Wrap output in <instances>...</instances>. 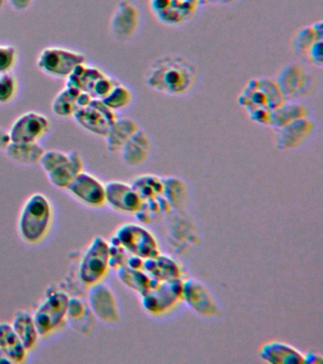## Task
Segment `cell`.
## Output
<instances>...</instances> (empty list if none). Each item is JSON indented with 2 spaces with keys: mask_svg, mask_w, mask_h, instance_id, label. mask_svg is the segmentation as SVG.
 Wrapping results in <instances>:
<instances>
[{
  "mask_svg": "<svg viewBox=\"0 0 323 364\" xmlns=\"http://www.w3.org/2000/svg\"><path fill=\"white\" fill-rule=\"evenodd\" d=\"M143 269L152 280L158 282L181 278V267L177 262L160 253L155 257L146 259Z\"/></svg>",
  "mask_w": 323,
  "mask_h": 364,
  "instance_id": "ffe728a7",
  "label": "cell"
},
{
  "mask_svg": "<svg viewBox=\"0 0 323 364\" xmlns=\"http://www.w3.org/2000/svg\"><path fill=\"white\" fill-rule=\"evenodd\" d=\"M12 364V361H11L10 358H8V355L5 354L1 349H0V364Z\"/></svg>",
  "mask_w": 323,
  "mask_h": 364,
  "instance_id": "7bdbcfd3",
  "label": "cell"
},
{
  "mask_svg": "<svg viewBox=\"0 0 323 364\" xmlns=\"http://www.w3.org/2000/svg\"><path fill=\"white\" fill-rule=\"evenodd\" d=\"M307 108L296 102H285L271 111L270 127L275 129L302 117L308 116Z\"/></svg>",
  "mask_w": 323,
  "mask_h": 364,
  "instance_id": "f1b7e54d",
  "label": "cell"
},
{
  "mask_svg": "<svg viewBox=\"0 0 323 364\" xmlns=\"http://www.w3.org/2000/svg\"><path fill=\"white\" fill-rule=\"evenodd\" d=\"M102 101L115 113L121 112L131 107L134 102V94L127 85L118 81L109 95Z\"/></svg>",
  "mask_w": 323,
  "mask_h": 364,
  "instance_id": "4dcf8cb0",
  "label": "cell"
},
{
  "mask_svg": "<svg viewBox=\"0 0 323 364\" xmlns=\"http://www.w3.org/2000/svg\"><path fill=\"white\" fill-rule=\"evenodd\" d=\"M11 8L16 11H25L29 10L33 5V0H7Z\"/></svg>",
  "mask_w": 323,
  "mask_h": 364,
  "instance_id": "f35d334b",
  "label": "cell"
},
{
  "mask_svg": "<svg viewBox=\"0 0 323 364\" xmlns=\"http://www.w3.org/2000/svg\"><path fill=\"white\" fill-rule=\"evenodd\" d=\"M182 279L158 282L153 280L150 289L141 295L144 311L152 316L166 314L181 301Z\"/></svg>",
  "mask_w": 323,
  "mask_h": 364,
  "instance_id": "8992f818",
  "label": "cell"
},
{
  "mask_svg": "<svg viewBox=\"0 0 323 364\" xmlns=\"http://www.w3.org/2000/svg\"><path fill=\"white\" fill-rule=\"evenodd\" d=\"M153 152V141L148 133L138 129L121 148L120 154L124 164L129 167L138 168L146 164Z\"/></svg>",
  "mask_w": 323,
  "mask_h": 364,
  "instance_id": "e0dca14e",
  "label": "cell"
},
{
  "mask_svg": "<svg viewBox=\"0 0 323 364\" xmlns=\"http://www.w3.org/2000/svg\"><path fill=\"white\" fill-rule=\"evenodd\" d=\"M181 301H185L192 311L202 317L215 318L220 315V306L214 295L197 279L188 278L182 280Z\"/></svg>",
  "mask_w": 323,
  "mask_h": 364,
  "instance_id": "8fae6325",
  "label": "cell"
},
{
  "mask_svg": "<svg viewBox=\"0 0 323 364\" xmlns=\"http://www.w3.org/2000/svg\"><path fill=\"white\" fill-rule=\"evenodd\" d=\"M140 129L138 122L128 117L117 118L106 136L107 150L120 153L124 144Z\"/></svg>",
  "mask_w": 323,
  "mask_h": 364,
  "instance_id": "cb8c5ba5",
  "label": "cell"
},
{
  "mask_svg": "<svg viewBox=\"0 0 323 364\" xmlns=\"http://www.w3.org/2000/svg\"><path fill=\"white\" fill-rule=\"evenodd\" d=\"M70 295L59 287H49L43 300L33 313L40 338L58 331L67 321V306Z\"/></svg>",
  "mask_w": 323,
  "mask_h": 364,
  "instance_id": "3957f363",
  "label": "cell"
},
{
  "mask_svg": "<svg viewBox=\"0 0 323 364\" xmlns=\"http://www.w3.org/2000/svg\"><path fill=\"white\" fill-rule=\"evenodd\" d=\"M5 4V0H0V13L4 10Z\"/></svg>",
  "mask_w": 323,
  "mask_h": 364,
  "instance_id": "ee69618b",
  "label": "cell"
},
{
  "mask_svg": "<svg viewBox=\"0 0 323 364\" xmlns=\"http://www.w3.org/2000/svg\"><path fill=\"white\" fill-rule=\"evenodd\" d=\"M130 184L143 201L163 195V181L160 176L146 173L136 178Z\"/></svg>",
  "mask_w": 323,
  "mask_h": 364,
  "instance_id": "1f68e13d",
  "label": "cell"
},
{
  "mask_svg": "<svg viewBox=\"0 0 323 364\" xmlns=\"http://www.w3.org/2000/svg\"><path fill=\"white\" fill-rule=\"evenodd\" d=\"M18 59V48L12 45H0V75L13 73Z\"/></svg>",
  "mask_w": 323,
  "mask_h": 364,
  "instance_id": "e575fe53",
  "label": "cell"
},
{
  "mask_svg": "<svg viewBox=\"0 0 323 364\" xmlns=\"http://www.w3.org/2000/svg\"><path fill=\"white\" fill-rule=\"evenodd\" d=\"M305 58H306L310 64L314 65V67L322 68V40H319V41L314 43V44L312 46L310 50L306 53Z\"/></svg>",
  "mask_w": 323,
  "mask_h": 364,
  "instance_id": "8d00e7d4",
  "label": "cell"
},
{
  "mask_svg": "<svg viewBox=\"0 0 323 364\" xmlns=\"http://www.w3.org/2000/svg\"><path fill=\"white\" fill-rule=\"evenodd\" d=\"M11 324L28 351L35 349L40 336H39L33 313L26 309L18 310L13 314Z\"/></svg>",
  "mask_w": 323,
  "mask_h": 364,
  "instance_id": "44dd1931",
  "label": "cell"
},
{
  "mask_svg": "<svg viewBox=\"0 0 323 364\" xmlns=\"http://www.w3.org/2000/svg\"><path fill=\"white\" fill-rule=\"evenodd\" d=\"M72 118L87 132L106 139L118 117L102 100L92 99L86 107L78 108Z\"/></svg>",
  "mask_w": 323,
  "mask_h": 364,
  "instance_id": "ba28073f",
  "label": "cell"
},
{
  "mask_svg": "<svg viewBox=\"0 0 323 364\" xmlns=\"http://www.w3.org/2000/svg\"><path fill=\"white\" fill-rule=\"evenodd\" d=\"M150 7L155 16L168 10L173 4V0H149Z\"/></svg>",
  "mask_w": 323,
  "mask_h": 364,
  "instance_id": "74e56055",
  "label": "cell"
},
{
  "mask_svg": "<svg viewBox=\"0 0 323 364\" xmlns=\"http://www.w3.org/2000/svg\"><path fill=\"white\" fill-rule=\"evenodd\" d=\"M275 130L278 149L290 151L297 149L308 141L316 130V124L308 116H305Z\"/></svg>",
  "mask_w": 323,
  "mask_h": 364,
  "instance_id": "5bb4252c",
  "label": "cell"
},
{
  "mask_svg": "<svg viewBox=\"0 0 323 364\" xmlns=\"http://www.w3.org/2000/svg\"><path fill=\"white\" fill-rule=\"evenodd\" d=\"M50 129V121L47 116L28 111L18 117L8 131L13 142H39Z\"/></svg>",
  "mask_w": 323,
  "mask_h": 364,
  "instance_id": "4fadbf2b",
  "label": "cell"
},
{
  "mask_svg": "<svg viewBox=\"0 0 323 364\" xmlns=\"http://www.w3.org/2000/svg\"><path fill=\"white\" fill-rule=\"evenodd\" d=\"M141 22V11L137 6L129 0H121L110 19V33L119 42L131 41L140 30Z\"/></svg>",
  "mask_w": 323,
  "mask_h": 364,
  "instance_id": "7c38bea8",
  "label": "cell"
},
{
  "mask_svg": "<svg viewBox=\"0 0 323 364\" xmlns=\"http://www.w3.org/2000/svg\"><path fill=\"white\" fill-rule=\"evenodd\" d=\"M197 65L185 57L167 54L147 68L144 82L155 92L171 97L189 95L197 85Z\"/></svg>",
  "mask_w": 323,
  "mask_h": 364,
  "instance_id": "6da1fadb",
  "label": "cell"
},
{
  "mask_svg": "<svg viewBox=\"0 0 323 364\" xmlns=\"http://www.w3.org/2000/svg\"><path fill=\"white\" fill-rule=\"evenodd\" d=\"M55 207L49 196L42 193L31 195L24 202L18 218V233L30 246L46 240L55 223Z\"/></svg>",
  "mask_w": 323,
  "mask_h": 364,
  "instance_id": "7a4b0ae2",
  "label": "cell"
},
{
  "mask_svg": "<svg viewBox=\"0 0 323 364\" xmlns=\"http://www.w3.org/2000/svg\"><path fill=\"white\" fill-rule=\"evenodd\" d=\"M87 306L96 320L106 324L120 323L121 314L117 296L104 282L93 284L87 291Z\"/></svg>",
  "mask_w": 323,
  "mask_h": 364,
  "instance_id": "9c48e42d",
  "label": "cell"
},
{
  "mask_svg": "<svg viewBox=\"0 0 323 364\" xmlns=\"http://www.w3.org/2000/svg\"><path fill=\"white\" fill-rule=\"evenodd\" d=\"M84 63H87L86 56L79 51L63 47H47L38 54L36 67L45 75L67 80Z\"/></svg>",
  "mask_w": 323,
  "mask_h": 364,
  "instance_id": "5b68a950",
  "label": "cell"
},
{
  "mask_svg": "<svg viewBox=\"0 0 323 364\" xmlns=\"http://www.w3.org/2000/svg\"><path fill=\"white\" fill-rule=\"evenodd\" d=\"M95 320L86 301L81 298L70 296L67 306V321L76 331L84 335L89 334Z\"/></svg>",
  "mask_w": 323,
  "mask_h": 364,
  "instance_id": "7402d4cb",
  "label": "cell"
},
{
  "mask_svg": "<svg viewBox=\"0 0 323 364\" xmlns=\"http://www.w3.org/2000/svg\"><path fill=\"white\" fill-rule=\"evenodd\" d=\"M84 170L83 156L79 151L69 152L67 161L59 165L55 169L47 173L50 184L59 190H66L76 176Z\"/></svg>",
  "mask_w": 323,
  "mask_h": 364,
  "instance_id": "d6986e66",
  "label": "cell"
},
{
  "mask_svg": "<svg viewBox=\"0 0 323 364\" xmlns=\"http://www.w3.org/2000/svg\"><path fill=\"white\" fill-rule=\"evenodd\" d=\"M109 269V242L103 236H95L79 262V282L89 289L93 284L104 282Z\"/></svg>",
  "mask_w": 323,
  "mask_h": 364,
  "instance_id": "277c9868",
  "label": "cell"
},
{
  "mask_svg": "<svg viewBox=\"0 0 323 364\" xmlns=\"http://www.w3.org/2000/svg\"><path fill=\"white\" fill-rule=\"evenodd\" d=\"M163 196L168 201L171 207H180L185 200L188 188L182 179L168 176L163 178Z\"/></svg>",
  "mask_w": 323,
  "mask_h": 364,
  "instance_id": "d6a6232c",
  "label": "cell"
},
{
  "mask_svg": "<svg viewBox=\"0 0 323 364\" xmlns=\"http://www.w3.org/2000/svg\"><path fill=\"white\" fill-rule=\"evenodd\" d=\"M118 278L124 286L141 296L150 289L153 280L143 269H132L126 264L117 269Z\"/></svg>",
  "mask_w": 323,
  "mask_h": 364,
  "instance_id": "f546056e",
  "label": "cell"
},
{
  "mask_svg": "<svg viewBox=\"0 0 323 364\" xmlns=\"http://www.w3.org/2000/svg\"><path fill=\"white\" fill-rule=\"evenodd\" d=\"M66 191L79 203L92 209L106 205V183L87 171L79 173Z\"/></svg>",
  "mask_w": 323,
  "mask_h": 364,
  "instance_id": "30bf717a",
  "label": "cell"
},
{
  "mask_svg": "<svg viewBox=\"0 0 323 364\" xmlns=\"http://www.w3.org/2000/svg\"><path fill=\"white\" fill-rule=\"evenodd\" d=\"M69 152L58 149L45 150L42 155L39 165L45 173H49L50 171L55 169L59 165L67 161Z\"/></svg>",
  "mask_w": 323,
  "mask_h": 364,
  "instance_id": "d590c367",
  "label": "cell"
},
{
  "mask_svg": "<svg viewBox=\"0 0 323 364\" xmlns=\"http://www.w3.org/2000/svg\"><path fill=\"white\" fill-rule=\"evenodd\" d=\"M11 142H12V141H11L9 131L0 127V151L6 150L8 145H9Z\"/></svg>",
  "mask_w": 323,
  "mask_h": 364,
  "instance_id": "60d3db41",
  "label": "cell"
},
{
  "mask_svg": "<svg viewBox=\"0 0 323 364\" xmlns=\"http://www.w3.org/2000/svg\"><path fill=\"white\" fill-rule=\"evenodd\" d=\"M259 357L271 364L303 363V353L285 341H271L263 343L259 350Z\"/></svg>",
  "mask_w": 323,
  "mask_h": 364,
  "instance_id": "ac0fdd59",
  "label": "cell"
},
{
  "mask_svg": "<svg viewBox=\"0 0 323 364\" xmlns=\"http://www.w3.org/2000/svg\"><path fill=\"white\" fill-rule=\"evenodd\" d=\"M323 363L322 355L316 351H309L303 354V363L319 364Z\"/></svg>",
  "mask_w": 323,
  "mask_h": 364,
  "instance_id": "ab89813d",
  "label": "cell"
},
{
  "mask_svg": "<svg viewBox=\"0 0 323 364\" xmlns=\"http://www.w3.org/2000/svg\"><path fill=\"white\" fill-rule=\"evenodd\" d=\"M140 196L131 184L112 181L106 183V205L115 212L135 215L141 205Z\"/></svg>",
  "mask_w": 323,
  "mask_h": 364,
  "instance_id": "2e32d148",
  "label": "cell"
},
{
  "mask_svg": "<svg viewBox=\"0 0 323 364\" xmlns=\"http://www.w3.org/2000/svg\"><path fill=\"white\" fill-rule=\"evenodd\" d=\"M200 1L201 3H206V4L229 5L237 1V0H200Z\"/></svg>",
  "mask_w": 323,
  "mask_h": 364,
  "instance_id": "b9f144b4",
  "label": "cell"
},
{
  "mask_svg": "<svg viewBox=\"0 0 323 364\" xmlns=\"http://www.w3.org/2000/svg\"><path fill=\"white\" fill-rule=\"evenodd\" d=\"M276 82L286 99L306 95L314 87L313 77L297 64L285 65L280 70Z\"/></svg>",
  "mask_w": 323,
  "mask_h": 364,
  "instance_id": "9a60e30c",
  "label": "cell"
},
{
  "mask_svg": "<svg viewBox=\"0 0 323 364\" xmlns=\"http://www.w3.org/2000/svg\"><path fill=\"white\" fill-rule=\"evenodd\" d=\"M322 21L314 22L313 24L305 26L297 31L292 43L294 53L297 55L305 57L314 43L322 40Z\"/></svg>",
  "mask_w": 323,
  "mask_h": 364,
  "instance_id": "83f0119b",
  "label": "cell"
},
{
  "mask_svg": "<svg viewBox=\"0 0 323 364\" xmlns=\"http://www.w3.org/2000/svg\"><path fill=\"white\" fill-rule=\"evenodd\" d=\"M106 73L101 68L93 67L84 63L75 68L69 78L67 79V85L76 88V90L86 92L92 96L93 88L97 84L99 80L106 75Z\"/></svg>",
  "mask_w": 323,
  "mask_h": 364,
  "instance_id": "484cf974",
  "label": "cell"
},
{
  "mask_svg": "<svg viewBox=\"0 0 323 364\" xmlns=\"http://www.w3.org/2000/svg\"><path fill=\"white\" fill-rule=\"evenodd\" d=\"M113 237L129 255L138 256L143 260L160 255L157 239L143 225L126 223L116 230Z\"/></svg>",
  "mask_w": 323,
  "mask_h": 364,
  "instance_id": "52a82bcc",
  "label": "cell"
},
{
  "mask_svg": "<svg viewBox=\"0 0 323 364\" xmlns=\"http://www.w3.org/2000/svg\"><path fill=\"white\" fill-rule=\"evenodd\" d=\"M82 91L66 85L52 102V111L59 118H72L78 109L77 98Z\"/></svg>",
  "mask_w": 323,
  "mask_h": 364,
  "instance_id": "4316f807",
  "label": "cell"
},
{
  "mask_svg": "<svg viewBox=\"0 0 323 364\" xmlns=\"http://www.w3.org/2000/svg\"><path fill=\"white\" fill-rule=\"evenodd\" d=\"M0 349L13 363H23L29 352L8 321L0 323Z\"/></svg>",
  "mask_w": 323,
  "mask_h": 364,
  "instance_id": "603a6c76",
  "label": "cell"
},
{
  "mask_svg": "<svg viewBox=\"0 0 323 364\" xmlns=\"http://www.w3.org/2000/svg\"><path fill=\"white\" fill-rule=\"evenodd\" d=\"M4 152L16 164L30 166L39 164L45 149L39 142L12 141Z\"/></svg>",
  "mask_w": 323,
  "mask_h": 364,
  "instance_id": "d4e9b609",
  "label": "cell"
},
{
  "mask_svg": "<svg viewBox=\"0 0 323 364\" xmlns=\"http://www.w3.org/2000/svg\"><path fill=\"white\" fill-rule=\"evenodd\" d=\"M19 92L18 77L13 73L0 75V105H6L15 101Z\"/></svg>",
  "mask_w": 323,
  "mask_h": 364,
  "instance_id": "836d02e7",
  "label": "cell"
}]
</instances>
